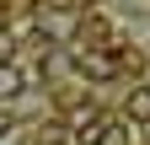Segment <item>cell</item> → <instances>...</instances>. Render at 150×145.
<instances>
[{"label": "cell", "mask_w": 150, "mask_h": 145, "mask_svg": "<svg viewBox=\"0 0 150 145\" xmlns=\"http://www.w3.org/2000/svg\"><path fill=\"white\" fill-rule=\"evenodd\" d=\"M81 22H86L81 6H70V0H43V6H38V16H32V32L54 48V43L81 38Z\"/></svg>", "instance_id": "6da1fadb"}, {"label": "cell", "mask_w": 150, "mask_h": 145, "mask_svg": "<svg viewBox=\"0 0 150 145\" xmlns=\"http://www.w3.org/2000/svg\"><path fill=\"white\" fill-rule=\"evenodd\" d=\"M70 70L81 81H123V59L112 48H91V43H81V48H70Z\"/></svg>", "instance_id": "7a4b0ae2"}, {"label": "cell", "mask_w": 150, "mask_h": 145, "mask_svg": "<svg viewBox=\"0 0 150 145\" xmlns=\"http://www.w3.org/2000/svg\"><path fill=\"white\" fill-rule=\"evenodd\" d=\"M97 145H139V129H134V118H107L102 113V124H97Z\"/></svg>", "instance_id": "3957f363"}, {"label": "cell", "mask_w": 150, "mask_h": 145, "mask_svg": "<svg viewBox=\"0 0 150 145\" xmlns=\"http://www.w3.org/2000/svg\"><path fill=\"white\" fill-rule=\"evenodd\" d=\"M123 118H134V124L150 118V86H145V81H134V92L123 97Z\"/></svg>", "instance_id": "277c9868"}, {"label": "cell", "mask_w": 150, "mask_h": 145, "mask_svg": "<svg viewBox=\"0 0 150 145\" xmlns=\"http://www.w3.org/2000/svg\"><path fill=\"white\" fill-rule=\"evenodd\" d=\"M22 86H27V75H22V65H0V102H16L22 97Z\"/></svg>", "instance_id": "5b68a950"}, {"label": "cell", "mask_w": 150, "mask_h": 145, "mask_svg": "<svg viewBox=\"0 0 150 145\" xmlns=\"http://www.w3.org/2000/svg\"><path fill=\"white\" fill-rule=\"evenodd\" d=\"M75 134L64 129V124H43V129H38V145H70Z\"/></svg>", "instance_id": "8992f818"}, {"label": "cell", "mask_w": 150, "mask_h": 145, "mask_svg": "<svg viewBox=\"0 0 150 145\" xmlns=\"http://www.w3.org/2000/svg\"><path fill=\"white\" fill-rule=\"evenodd\" d=\"M16 59V27H0V65Z\"/></svg>", "instance_id": "52a82bcc"}, {"label": "cell", "mask_w": 150, "mask_h": 145, "mask_svg": "<svg viewBox=\"0 0 150 145\" xmlns=\"http://www.w3.org/2000/svg\"><path fill=\"white\" fill-rule=\"evenodd\" d=\"M16 134V102H0V140Z\"/></svg>", "instance_id": "ba28073f"}, {"label": "cell", "mask_w": 150, "mask_h": 145, "mask_svg": "<svg viewBox=\"0 0 150 145\" xmlns=\"http://www.w3.org/2000/svg\"><path fill=\"white\" fill-rule=\"evenodd\" d=\"M0 145H22V140H16V134H6V140H0Z\"/></svg>", "instance_id": "9c48e42d"}, {"label": "cell", "mask_w": 150, "mask_h": 145, "mask_svg": "<svg viewBox=\"0 0 150 145\" xmlns=\"http://www.w3.org/2000/svg\"><path fill=\"white\" fill-rule=\"evenodd\" d=\"M145 59H150V43H145Z\"/></svg>", "instance_id": "30bf717a"}]
</instances>
